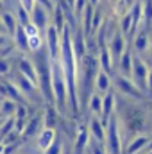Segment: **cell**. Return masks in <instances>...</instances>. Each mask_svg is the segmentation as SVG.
I'll return each instance as SVG.
<instances>
[{
	"label": "cell",
	"instance_id": "1",
	"mask_svg": "<svg viewBox=\"0 0 152 154\" xmlns=\"http://www.w3.org/2000/svg\"><path fill=\"white\" fill-rule=\"evenodd\" d=\"M106 152L108 154H122L123 152V142H122V134H120V124L116 113L111 115L108 125H106V142H104Z\"/></svg>",
	"mask_w": 152,
	"mask_h": 154
},
{
	"label": "cell",
	"instance_id": "2",
	"mask_svg": "<svg viewBox=\"0 0 152 154\" xmlns=\"http://www.w3.org/2000/svg\"><path fill=\"white\" fill-rule=\"evenodd\" d=\"M111 81H113L114 88H116V95H122V97H125V99H129V100H134V102H147V97L136 88V84L131 81V79H127V77H122L120 74H114L111 77Z\"/></svg>",
	"mask_w": 152,
	"mask_h": 154
},
{
	"label": "cell",
	"instance_id": "3",
	"mask_svg": "<svg viewBox=\"0 0 152 154\" xmlns=\"http://www.w3.org/2000/svg\"><path fill=\"white\" fill-rule=\"evenodd\" d=\"M9 81L18 88V91L25 97V100L32 102L34 106H39V102H43V100H41V95H39L38 86H36L34 82H31L29 79H25L20 72H14L13 75L9 77Z\"/></svg>",
	"mask_w": 152,
	"mask_h": 154
},
{
	"label": "cell",
	"instance_id": "4",
	"mask_svg": "<svg viewBox=\"0 0 152 154\" xmlns=\"http://www.w3.org/2000/svg\"><path fill=\"white\" fill-rule=\"evenodd\" d=\"M149 66L147 63L141 59V56L134 54L132 57V74H131V81L136 84V88L147 97V81H149Z\"/></svg>",
	"mask_w": 152,
	"mask_h": 154
},
{
	"label": "cell",
	"instance_id": "5",
	"mask_svg": "<svg viewBox=\"0 0 152 154\" xmlns=\"http://www.w3.org/2000/svg\"><path fill=\"white\" fill-rule=\"evenodd\" d=\"M41 131H43V115H41V111L32 113L31 118L27 120L23 131H22V145H27V143L34 142Z\"/></svg>",
	"mask_w": 152,
	"mask_h": 154
},
{
	"label": "cell",
	"instance_id": "6",
	"mask_svg": "<svg viewBox=\"0 0 152 154\" xmlns=\"http://www.w3.org/2000/svg\"><path fill=\"white\" fill-rule=\"evenodd\" d=\"M45 48L50 56V59H59V54H61V32L54 27V25H48L45 34Z\"/></svg>",
	"mask_w": 152,
	"mask_h": 154
},
{
	"label": "cell",
	"instance_id": "7",
	"mask_svg": "<svg viewBox=\"0 0 152 154\" xmlns=\"http://www.w3.org/2000/svg\"><path fill=\"white\" fill-rule=\"evenodd\" d=\"M108 48H109V52H111V57H113V63H114V72H116V63L120 61L122 54L127 50V39H125V36H123L122 32H120V29H116L113 32V36L109 38Z\"/></svg>",
	"mask_w": 152,
	"mask_h": 154
},
{
	"label": "cell",
	"instance_id": "8",
	"mask_svg": "<svg viewBox=\"0 0 152 154\" xmlns=\"http://www.w3.org/2000/svg\"><path fill=\"white\" fill-rule=\"evenodd\" d=\"M50 14L52 13H48L43 5H34V9H32V13H31V23L38 29L41 34H45V31H47V27L50 25Z\"/></svg>",
	"mask_w": 152,
	"mask_h": 154
},
{
	"label": "cell",
	"instance_id": "9",
	"mask_svg": "<svg viewBox=\"0 0 152 154\" xmlns=\"http://www.w3.org/2000/svg\"><path fill=\"white\" fill-rule=\"evenodd\" d=\"M16 72H20L25 79H29L31 82H34L38 86V75H36V68H34V63L32 59H29L27 56L20 54L18 61H16Z\"/></svg>",
	"mask_w": 152,
	"mask_h": 154
},
{
	"label": "cell",
	"instance_id": "10",
	"mask_svg": "<svg viewBox=\"0 0 152 154\" xmlns=\"http://www.w3.org/2000/svg\"><path fill=\"white\" fill-rule=\"evenodd\" d=\"M132 57H134V52H132L131 47H127V50L122 54L120 61L116 63V72L114 74H120L122 77L131 79V74H132Z\"/></svg>",
	"mask_w": 152,
	"mask_h": 154
},
{
	"label": "cell",
	"instance_id": "11",
	"mask_svg": "<svg viewBox=\"0 0 152 154\" xmlns=\"http://www.w3.org/2000/svg\"><path fill=\"white\" fill-rule=\"evenodd\" d=\"M114 106H116V97L114 91H108L106 95H102V113H100V122L106 127L111 115L114 113Z\"/></svg>",
	"mask_w": 152,
	"mask_h": 154
},
{
	"label": "cell",
	"instance_id": "12",
	"mask_svg": "<svg viewBox=\"0 0 152 154\" xmlns=\"http://www.w3.org/2000/svg\"><path fill=\"white\" fill-rule=\"evenodd\" d=\"M56 138H57V129H47V127H43V131L38 134V138L34 140V145H36V149H38L39 152H45L56 142Z\"/></svg>",
	"mask_w": 152,
	"mask_h": 154
},
{
	"label": "cell",
	"instance_id": "13",
	"mask_svg": "<svg viewBox=\"0 0 152 154\" xmlns=\"http://www.w3.org/2000/svg\"><path fill=\"white\" fill-rule=\"evenodd\" d=\"M152 134H140L136 138H132L127 145H123V152L122 154H141L145 151V147L149 145Z\"/></svg>",
	"mask_w": 152,
	"mask_h": 154
},
{
	"label": "cell",
	"instance_id": "14",
	"mask_svg": "<svg viewBox=\"0 0 152 154\" xmlns=\"http://www.w3.org/2000/svg\"><path fill=\"white\" fill-rule=\"evenodd\" d=\"M97 59H99V68L102 72H106L108 75H114V63H113V57H111V52L108 47H102L99 48L97 52Z\"/></svg>",
	"mask_w": 152,
	"mask_h": 154
},
{
	"label": "cell",
	"instance_id": "15",
	"mask_svg": "<svg viewBox=\"0 0 152 154\" xmlns=\"http://www.w3.org/2000/svg\"><path fill=\"white\" fill-rule=\"evenodd\" d=\"M88 131H90L91 140H95V142H99V143H104V142H106V127L102 125L100 118L90 116V120H88Z\"/></svg>",
	"mask_w": 152,
	"mask_h": 154
},
{
	"label": "cell",
	"instance_id": "16",
	"mask_svg": "<svg viewBox=\"0 0 152 154\" xmlns=\"http://www.w3.org/2000/svg\"><path fill=\"white\" fill-rule=\"evenodd\" d=\"M41 115H43V127L47 129H57L59 127V113L56 109V106H50V104H45L43 109H41Z\"/></svg>",
	"mask_w": 152,
	"mask_h": 154
},
{
	"label": "cell",
	"instance_id": "17",
	"mask_svg": "<svg viewBox=\"0 0 152 154\" xmlns=\"http://www.w3.org/2000/svg\"><path fill=\"white\" fill-rule=\"evenodd\" d=\"M149 45H150L149 31L141 29V31H138V34L132 38V47H131V48H132V52H134V54H138V56H143V54L147 52Z\"/></svg>",
	"mask_w": 152,
	"mask_h": 154
},
{
	"label": "cell",
	"instance_id": "18",
	"mask_svg": "<svg viewBox=\"0 0 152 154\" xmlns=\"http://www.w3.org/2000/svg\"><path fill=\"white\" fill-rule=\"evenodd\" d=\"M0 18H2V23H4V27H5V32H7V36L13 39L14 32H16V29H18V22H16L14 11L4 9V11H2V14H0Z\"/></svg>",
	"mask_w": 152,
	"mask_h": 154
},
{
	"label": "cell",
	"instance_id": "19",
	"mask_svg": "<svg viewBox=\"0 0 152 154\" xmlns=\"http://www.w3.org/2000/svg\"><path fill=\"white\" fill-rule=\"evenodd\" d=\"M111 84H113L111 75H108L106 72L99 70V74H97V77H95V93L106 95L108 91H111Z\"/></svg>",
	"mask_w": 152,
	"mask_h": 154
},
{
	"label": "cell",
	"instance_id": "20",
	"mask_svg": "<svg viewBox=\"0 0 152 154\" xmlns=\"http://www.w3.org/2000/svg\"><path fill=\"white\" fill-rule=\"evenodd\" d=\"M50 25H54L59 32H63V29L66 27V18H65V13H63V9H61L57 4L54 5L52 16H50Z\"/></svg>",
	"mask_w": 152,
	"mask_h": 154
},
{
	"label": "cell",
	"instance_id": "21",
	"mask_svg": "<svg viewBox=\"0 0 152 154\" xmlns=\"http://www.w3.org/2000/svg\"><path fill=\"white\" fill-rule=\"evenodd\" d=\"M88 113H90V116L100 118V113H102V95L93 93L90 97V100H88Z\"/></svg>",
	"mask_w": 152,
	"mask_h": 154
},
{
	"label": "cell",
	"instance_id": "22",
	"mask_svg": "<svg viewBox=\"0 0 152 154\" xmlns=\"http://www.w3.org/2000/svg\"><path fill=\"white\" fill-rule=\"evenodd\" d=\"M143 5V29L149 31L152 25V0H141Z\"/></svg>",
	"mask_w": 152,
	"mask_h": 154
},
{
	"label": "cell",
	"instance_id": "23",
	"mask_svg": "<svg viewBox=\"0 0 152 154\" xmlns=\"http://www.w3.org/2000/svg\"><path fill=\"white\" fill-rule=\"evenodd\" d=\"M14 109H16V102L5 99V100H0V115L4 118H13L14 116Z\"/></svg>",
	"mask_w": 152,
	"mask_h": 154
},
{
	"label": "cell",
	"instance_id": "24",
	"mask_svg": "<svg viewBox=\"0 0 152 154\" xmlns=\"http://www.w3.org/2000/svg\"><path fill=\"white\" fill-rule=\"evenodd\" d=\"M14 129V118H4L2 125H0V142L5 140V136Z\"/></svg>",
	"mask_w": 152,
	"mask_h": 154
},
{
	"label": "cell",
	"instance_id": "25",
	"mask_svg": "<svg viewBox=\"0 0 152 154\" xmlns=\"http://www.w3.org/2000/svg\"><path fill=\"white\" fill-rule=\"evenodd\" d=\"M88 154H108L104 143H99L95 140H90V147H88Z\"/></svg>",
	"mask_w": 152,
	"mask_h": 154
},
{
	"label": "cell",
	"instance_id": "26",
	"mask_svg": "<svg viewBox=\"0 0 152 154\" xmlns=\"http://www.w3.org/2000/svg\"><path fill=\"white\" fill-rule=\"evenodd\" d=\"M11 74V61L9 59H2L0 57V77H5Z\"/></svg>",
	"mask_w": 152,
	"mask_h": 154
},
{
	"label": "cell",
	"instance_id": "27",
	"mask_svg": "<svg viewBox=\"0 0 152 154\" xmlns=\"http://www.w3.org/2000/svg\"><path fill=\"white\" fill-rule=\"evenodd\" d=\"M16 2H18V5H20L22 9H25L29 14L32 13V9H34V5H36L34 0H16Z\"/></svg>",
	"mask_w": 152,
	"mask_h": 154
},
{
	"label": "cell",
	"instance_id": "28",
	"mask_svg": "<svg viewBox=\"0 0 152 154\" xmlns=\"http://www.w3.org/2000/svg\"><path fill=\"white\" fill-rule=\"evenodd\" d=\"M23 32H25V36H27V38H32V36H38V34H41V32H39V31L34 27V25H32V23L25 25V27H23Z\"/></svg>",
	"mask_w": 152,
	"mask_h": 154
},
{
	"label": "cell",
	"instance_id": "29",
	"mask_svg": "<svg viewBox=\"0 0 152 154\" xmlns=\"http://www.w3.org/2000/svg\"><path fill=\"white\" fill-rule=\"evenodd\" d=\"M141 59L147 63V66H149V68H152V41H150V45H149V48H147V52L141 56Z\"/></svg>",
	"mask_w": 152,
	"mask_h": 154
},
{
	"label": "cell",
	"instance_id": "30",
	"mask_svg": "<svg viewBox=\"0 0 152 154\" xmlns=\"http://www.w3.org/2000/svg\"><path fill=\"white\" fill-rule=\"evenodd\" d=\"M13 43V39L9 38V36H5V34H0V50H4L5 47H9Z\"/></svg>",
	"mask_w": 152,
	"mask_h": 154
},
{
	"label": "cell",
	"instance_id": "31",
	"mask_svg": "<svg viewBox=\"0 0 152 154\" xmlns=\"http://www.w3.org/2000/svg\"><path fill=\"white\" fill-rule=\"evenodd\" d=\"M147 99L152 100V68L149 70V81H147Z\"/></svg>",
	"mask_w": 152,
	"mask_h": 154
},
{
	"label": "cell",
	"instance_id": "32",
	"mask_svg": "<svg viewBox=\"0 0 152 154\" xmlns=\"http://www.w3.org/2000/svg\"><path fill=\"white\" fill-rule=\"evenodd\" d=\"M63 154H72V142H68L66 143V149H65V152Z\"/></svg>",
	"mask_w": 152,
	"mask_h": 154
},
{
	"label": "cell",
	"instance_id": "33",
	"mask_svg": "<svg viewBox=\"0 0 152 154\" xmlns=\"http://www.w3.org/2000/svg\"><path fill=\"white\" fill-rule=\"evenodd\" d=\"M0 34H5V36H7V32H5V27H4V23H2V18H0Z\"/></svg>",
	"mask_w": 152,
	"mask_h": 154
},
{
	"label": "cell",
	"instance_id": "34",
	"mask_svg": "<svg viewBox=\"0 0 152 154\" xmlns=\"http://www.w3.org/2000/svg\"><path fill=\"white\" fill-rule=\"evenodd\" d=\"M0 154H4V143H0Z\"/></svg>",
	"mask_w": 152,
	"mask_h": 154
},
{
	"label": "cell",
	"instance_id": "35",
	"mask_svg": "<svg viewBox=\"0 0 152 154\" xmlns=\"http://www.w3.org/2000/svg\"><path fill=\"white\" fill-rule=\"evenodd\" d=\"M0 9H4V0H0Z\"/></svg>",
	"mask_w": 152,
	"mask_h": 154
},
{
	"label": "cell",
	"instance_id": "36",
	"mask_svg": "<svg viewBox=\"0 0 152 154\" xmlns=\"http://www.w3.org/2000/svg\"><path fill=\"white\" fill-rule=\"evenodd\" d=\"M0 122H4V116H2V115H0Z\"/></svg>",
	"mask_w": 152,
	"mask_h": 154
},
{
	"label": "cell",
	"instance_id": "37",
	"mask_svg": "<svg viewBox=\"0 0 152 154\" xmlns=\"http://www.w3.org/2000/svg\"><path fill=\"white\" fill-rule=\"evenodd\" d=\"M5 2H7V0H4V4H5Z\"/></svg>",
	"mask_w": 152,
	"mask_h": 154
},
{
	"label": "cell",
	"instance_id": "38",
	"mask_svg": "<svg viewBox=\"0 0 152 154\" xmlns=\"http://www.w3.org/2000/svg\"><path fill=\"white\" fill-rule=\"evenodd\" d=\"M0 143H2V142H0Z\"/></svg>",
	"mask_w": 152,
	"mask_h": 154
}]
</instances>
